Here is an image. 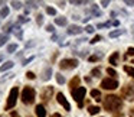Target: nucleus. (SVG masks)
Here are the masks:
<instances>
[{"label":"nucleus","mask_w":134,"mask_h":117,"mask_svg":"<svg viewBox=\"0 0 134 117\" xmlns=\"http://www.w3.org/2000/svg\"><path fill=\"white\" fill-rule=\"evenodd\" d=\"M121 106H123V101L117 95H107L104 100V107L107 111H115V110L121 108Z\"/></svg>","instance_id":"obj_1"},{"label":"nucleus","mask_w":134,"mask_h":117,"mask_svg":"<svg viewBox=\"0 0 134 117\" xmlns=\"http://www.w3.org/2000/svg\"><path fill=\"white\" fill-rule=\"evenodd\" d=\"M35 98H36V93H35V90H33L32 87H25L22 91V101L25 103V104H32L33 101H35Z\"/></svg>","instance_id":"obj_2"},{"label":"nucleus","mask_w":134,"mask_h":117,"mask_svg":"<svg viewBox=\"0 0 134 117\" xmlns=\"http://www.w3.org/2000/svg\"><path fill=\"white\" fill-rule=\"evenodd\" d=\"M17 95H19V88L13 87L10 90V94H9L7 103H6V110H10L16 106V101H17Z\"/></svg>","instance_id":"obj_3"},{"label":"nucleus","mask_w":134,"mask_h":117,"mask_svg":"<svg viewBox=\"0 0 134 117\" xmlns=\"http://www.w3.org/2000/svg\"><path fill=\"white\" fill-rule=\"evenodd\" d=\"M85 94H87V88H84V87H78V88H75V90H72V97H74V100L78 103L79 107H82V100H84V97H85Z\"/></svg>","instance_id":"obj_4"},{"label":"nucleus","mask_w":134,"mask_h":117,"mask_svg":"<svg viewBox=\"0 0 134 117\" xmlns=\"http://www.w3.org/2000/svg\"><path fill=\"white\" fill-rule=\"evenodd\" d=\"M76 66H78V61L74 58H65L59 62V68L61 70H74Z\"/></svg>","instance_id":"obj_5"},{"label":"nucleus","mask_w":134,"mask_h":117,"mask_svg":"<svg viewBox=\"0 0 134 117\" xmlns=\"http://www.w3.org/2000/svg\"><path fill=\"white\" fill-rule=\"evenodd\" d=\"M121 94H123L124 98H127L128 101H133L134 100V84H128L127 87H124L121 90Z\"/></svg>","instance_id":"obj_6"},{"label":"nucleus","mask_w":134,"mask_h":117,"mask_svg":"<svg viewBox=\"0 0 134 117\" xmlns=\"http://www.w3.org/2000/svg\"><path fill=\"white\" fill-rule=\"evenodd\" d=\"M101 87L104 90H115L118 87V81L117 80H111V78H104L101 81Z\"/></svg>","instance_id":"obj_7"},{"label":"nucleus","mask_w":134,"mask_h":117,"mask_svg":"<svg viewBox=\"0 0 134 117\" xmlns=\"http://www.w3.org/2000/svg\"><path fill=\"white\" fill-rule=\"evenodd\" d=\"M56 100H58V103L66 110V111H69V110H71V106H69L68 100L65 98V95L62 94V93H58V94H56Z\"/></svg>","instance_id":"obj_8"},{"label":"nucleus","mask_w":134,"mask_h":117,"mask_svg":"<svg viewBox=\"0 0 134 117\" xmlns=\"http://www.w3.org/2000/svg\"><path fill=\"white\" fill-rule=\"evenodd\" d=\"M66 32H68V35H79V33L82 32V28L78 26V25H71Z\"/></svg>","instance_id":"obj_9"},{"label":"nucleus","mask_w":134,"mask_h":117,"mask_svg":"<svg viewBox=\"0 0 134 117\" xmlns=\"http://www.w3.org/2000/svg\"><path fill=\"white\" fill-rule=\"evenodd\" d=\"M52 77V68L51 66H46L43 71H42V75H40V78H42V81H49Z\"/></svg>","instance_id":"obj_10"},{"label":"nucleus","mask_w":134,"mask_h":117,"mask_svg":"<svg viewBox=\"0 0 134 117\" xmlns=\"http://www.w3.org/2000/svg\"><path fill=\"white\" fill-rule=\"evenodd\" d=\"M52 93H53V88L52 87H45L43 90H42V93H40V95H42V98L43 100H49L51 98Z\"/></svg>","instance_id":"obj_11"},{"label":"nucleus","mask_w":134,"mask_h":117,"mask_svg":"<svg viewBox=\"0 0 134 117\" xmlns=\"http://www.w3.org/2000/svg\"><path fill=\"white\" fill-rule=\"evenodd\" d=\"M35 111H36L38 117H46V110H45V107L42 106V104H38L36 108H35Z\"/></svg>","instance_id":"obj_12"},{"label":"nucleus","mask_w":134,"mask_h":117,"mask_svg":"<svg viewBox=\"0 0 134 117\" xmlns=\"http://www.w3.org/2000/svg\"><path fill=\"white\" fill-rule=\"evenodd\" d=\"M13 61H6V62L3 64V65L0 66V72H6L7 70H10V68H13Z\"/></svg>","instance_id":"obj_13"},{"label":"nucleus","mask_w":134,"mask_h":117,"mask_svg":"<svg viewBox=\"0 0 134 117\" xmlns=\"http://www.w3.org/2000/svg\"><path fill=\"white\" fill-rule=\"evenodd\" d=\"M79 77H74L72 80H71V82H69V87H71V90H75V88H78V85H79Z\"/></svg>","instance_id":"obj_14"},{"label":"nucleus","mask_w":134,"mask_h":117,"mask_svg":"<svg viewBox=\"0 0 134 117\" xmlns=\"http://www.w3.org/2000/svg\"><path fill=\"white\" fill-rule=\"evenodd\" d=\"M118 56H120V54H118V52H114V54H112L111 56H110V64H111V65H117Z\"/></svg>","instance_id":"obj_15"},{"label":"nucleus","mask_w":134,"mask_h":117,"mask_svg":"<svg viewBox=\"0 0 134 117\" xmlns=\"http://www.w3.org/2000/svg\"><path fill=\"white\" fill-rule=\"evenodd\" d=\"M88 113L92 114V116H94V114H98L100 113V107L98 106H90L88 107Z\"/></svg>","instance_id":"obj_16"},{"label":"nucleus","mask_w":134,"mask_h":117,"mask_svg":"<svg viewBox=\"0 0 134 117\" xmlns=\"http://www.w3.org/2000/svg\"><path fill=\"white\" fill-rule=\"evenodd\" d=\"M55 23H56L58 26H65L66 25V18H64V16L56 18V19H55Z\"/></svg>","instance_id":"obj_17"},{"label":"nucleus","mask_w":134,"mask_h":117,"mask_svg":"<svg viewBox=\"0 0 134 117\" xmlns=\"http://www.w3.org/2000/svg\"><path fill=\"white\" fill-rule=\"evenodd\" d=\"M124 33V29H117V30H112L111 33H110V38H117L120 36V35H123Z\"/></svg>","instance_id":"obj_18"},{"label":"nucleus","mask_w":134,"mask_h":117,"mask_svg":"<svg viewBox=\"0 0 134 117\" xmlns=\"http://www.w3.org/2000/svg\"><path fill=\"white\" fill-rule=\"evenodd\" d=\"M9 40V35H6V33H2L0 35V46H3L6 42Z\"/></svg>","instance_id":"obj_19"},{"label":"nucleus","mask_w":134,"mask_h":117,"mask_svg":"<svg viewBox=\"0 0 134 117\" xmlns=\"http://www.w3.org/2000/svg\"><path fill=\"white\" fill-rule=\"evenodd\" d=\"M55 77H56V81H58V84H65V77H64L61 72L55 74Z\"/></svg>","instance_id":"obj_20"},{"label":"nucleus","mask_w":134,"mask_h":117,"mask_svg":"<svg viewBox=\"0 0 134 117\" xmlns=\"http://www.w3.org/2000/svg\"><path fill=\"white\" fill-rule=\"evenodd\" d=\"M9 12H10V10H9V7H7V6H4V7L0 10V18H7Z\"/></svg>","instance_id":"obj_21"},{"label":"nucleus","mask_w":134,"mask_h":117,"mask_svg":"<svg viewBox=\"0 0 134 117\" xmlns=\"http://www.w3.org/2000/svg\"><path fill=\"white\" fill-rule=\"evenodd\" d=\"M16 49H17V44H10V45H7V54H13Z\"/></svg>","instance_id":"obj_22"},{"label":"nucleus","mask_w":134,"mask_h":117,"mask_svg":"<svg viewBox=\"0 0 134 117\" xmlns=\"http://www.w3.org/2000/svg\"><path fill=\"white\" fill-rule=\"evenodd\" d=\"M124 71H126L130 77L134 78V68H133V66H124Z\"/></svg>","instance_id":"obj_23"},{"label":"nucleus","mask_w":134,"mask_h":117,"mask_svg":"<svg viewBox=\"0 0 134 117\" xmlns=\"http://www.w3.org/2000/svg\"><path fill=\"white\" fill-rule=\"evenodd\" d=\"M3 30L6 32V35H7V32H12V30H13V23H10V22H9L7 25H4Z\"/></svg>","instance_id":"obj_24"},{"label":"nucleus","mask_w":134,"mask_h":117,"mask_svg":"<svg viewBox=\"0 0 134 117\" xmlns=\"http://www.w3.org/2000/svg\"><path fill=\"white\" fill-rule=\"evenodd\" d=\"M36 23L38 25H42V23H43V15H42V13H39V15H36Z\"/></svg>","instance_id":"obj_25"},{"label":"nucleus","mask_w":134,"mask_h":117,"mask_svg":"<svg viewBox=\"0 0 134 117\" xmlns=\"http://www.w3.org/2000/svg\"><path fill=\"white\" fill-rule=\"evenodd\" d=\"M91 75H94V77H100V75H101V70H100V68H94V70L91 71Z\"/></svg>","instance_id":"obj_26"},{"label":"nucleus","mask_w":134,"mask_h":117,"mask_svg":"<svg viewBox=\"0 0 134 117\" xmlns=\"http://www.w3.org/2000/svg\"><path fill=\"white\" fill-rule=\"evenodd\" d=\"M100 95H101L100 94V90H91V97H94V98L97 100Z\"/></svg>","instance_id":"obj_27"},{"label":"nucleus","mask_w":134,"mask_h":117,"mask_svg":"<svg viewBox=\"0 0 134 117\" xmlns=\"http://www.w3.org/2000/svg\"><path fill=\"white\" fill-rule=\"evenodd\" d=\"M28 20H29V19H26L25 16H19V18H17V25H20V23H26Z\"/></svg>","instance_id":"obj_28"},{"label":"nucleus","mask_w":134,"mask_h":117,"mask_svg":"<svg viewBox=\"0 0 134 117\" xmlns=\"http://www.w3.org/2000/svg\"><path fill=\"white\" fill-rule=\"evenodd\" d=\"M46 13H48V15L55 16V15H56V10H55L53 7H46Z\"/></svg>","instance_id":"obj_29"},{"label":"nucleus","mask_w":134,"mask_h":117,"mask_svg":"<svg viewBox=\"0 0 134 117\" xmlns=\"http://www.w3.org/2000/svg\"><path fill=\"white\" fill-rule=\"evenodd\" d=\"M101 39H102V38L100 36V35H97V36H94V38H92V39L90 40V42H91V44H97V42H100V40H101Z\"/></svg>","instance_id":"obj_30"},{"label":"nucleus","mask_w":134,"mask_h":117,"mask_svg":"<svg viewBox=\"0 0 134 117\" xmlns=\"http://www.w3.org/2000/svg\"><path fill=\"white\" fill-rule=\"evenodd\" d=\"M107 72H108V75H111V77H117V72H115V70H112L111 66H110L108 70H107Z\"/></svg>","instance_id":"obj_31"},{"label":"nucleus","mask_w":134,"mask_h":117,"mask_svg":"<svg viewBox=\"0 0 134 117\" xmlns=\"http://www.w3.org/2000/svg\"><path fill=\"white\" fill-rule=\"evenodd\" d=\"M12 6L15 9H20L22 7V3H20V2H12Z\"/></svg>","instance_id":"obj_32"},{"label":"nucleus","mask_w":134,"mask_h":117,"mask_svg":"<svg viewBox=\"0 0 134 117\" xmlns=\"http://www.w3.org/2000/svg\"><path fill=\"white\" fill-rule=\"evenodd\" d=\"M85 32H87V33H94V26L88 25L87 28H85Z\"/></svg>","instance_id":"obj_33"},{"label":"nucleus","mask_w":134,"mask_h":117,"mask_svg":"<svg viewBox=\"0 0 134 117\" xmlns=\"http://www.w3.org/2000/svg\"><path fill=\"white\" fill-rule=\"evenodd\" d=\"M15 35L17 36V39H20V40H22V38H23V32H22V29H20V30H16V32H15Z\"/></svg>","instance_id":"obj_34"},{"label":"nucleus","mask_w":134,"mask_h":117,"mask_svg":"<svg viewBox=\"0 0 134 117\" xmlns=\"http://www.w3.org/2000/svg\"><path fill=\"white\" fill-rule=\"evenodd\" d=\"M26 77L29 78V80H35V77H36V75H35L32 71H29V72H26Z\"/></svg>","instance_id":"obj_35"},{"label":"nucleus","mask_w":134,"mask_h":117,"mask_svg":"<svg viewBox=\"0 0 134 117\" xmlns=\"http://www.w3.org/2000/svg\"><path fill=\"white\" fill-rule=\"evenodd\" d=\"M30 61H33V56H30V58H28V59H23V61H22V65H28Z\"/></svg>","instance_id":"obj_36"},{"label":"nucleus","mask_w":134,"mask_h":117,"mask_svg":"<svg viewBox=\"0 0 134 117\" xmlns=\"http://www.w3.org/2000/svg\"><path fill=\"white\" fill-rule=\"evenodd\" d=\"M88 59H90L91 62H95V61H98V55H92V56H90Z\"/></svg>","instance_id":"obj_37"},{"label":"nucleus","mask_w":134,"mask_h":117,"mask_svg":"<svg viewBox=\"0 0 134 117\" xmlns=\"http://www.w3.org/2000/svg\"><path fill=\"white\" fill-rule=\"evenodd\" d=\"M26 4H28V6H32V7H35V9L38 7V6H36L38 3H35V2H26Z\"/></svg>","instance_id":"obj_38"},{"label":"nucleus","mask_w":134,"mask_h":117,"mask_svg":"<svg viewBox=\"0 0 134 117\" xmlns=\"http://www.w3.org/2000/svg\"><path fill=\"white\" fill-rule=\"evenodd\" d=\"M124 3H126L127 6H134V2H133V0H126Z\"/></svg>","instance_id":"obj_39"},{"label":"nucleus","mask_w":134,"mask_h":117,"mask_svg":"<svg viewBox=\"0 0 134 117\" xmlns=\"http://www.w3.org/2000/svg\"><path fill=\"white\" fill-rule=\"evenodd\" d=\"M46 30H48V32H53L55 29H53V26H52V25H48L46 26Z\"/></svg>","instance_id":"obj_40"},{"label":"nucleus","mask_w":134,"mask_h":117,"mask_svg":"<svg viewBox=\"0 0 134 117\" xmlns=\"http://www.w3.org/2000/svg\"><path fill=\"white\" fill-rule=\"evenodd\" d=\"M128 55H134V48H128Z\"/></svg>","instance_id":"obj_41"},{"label":"nucleus","mask_w":134,"mask_h":117,"mask_svg":"<svg viewBox=\"0 0 134 117\" xmlns=\"http://www.w3.org/2000/svg\"><path fill=\"white\" fill-rule=\"evenodd\" d=\"M101 4L104 6V7H107V6L110 4V2H107V0H105V2H101Z\"/></svg>","instance_id":"obj_42"},{"label":"nucleus","mask_w":134,"mask_h":117,"mask_svg":"<svg viewBox=\"0 0 134 117\" xmlns=\"http://www.w3.org/2000/svg\"><path fill=\"white\" fill-rule=\"evenodd\" d=\"M33 45H35V42H28V44H26V48H30V46H33Z\"/></svg>","instance_id":"obj_43"},{"label":"nucleus","mask_w":134,"mask_h":117,"mask_svg":"<svg viewBox=\"0 0 134 117\" xmlns=\"http://www.w3.org/2000/svg\"><path fill=\"white\" fill-rule=\"evenodd\" d=\"M111 23H112V26H118V25H120V22H118V20H112Z\"/></svg>","instance_id":"obj_44"},{"label":"nucleus","mask_w":134,"mask_h":117,"mask_svg":"<svg viewBox=\"0 0 134 117\" xmlns=\"http://www.w3.org/2000/svg\"><path fill=\"white\" fill-rule=\"evenodd\" d=\"M51 117H62V116H61V114H59V113H53V114H52Z\"/></svg>","instance_id":"obj_45"},{"label":"nucleus","mask_w":134,"mask_h":117,"mask_svg":"<svg viewBox=\"0 0 134 117\" xmlns=\"http://www.w3.org/2000/svg\"><path fill=\"white\" fill-rule=\"evenodd\" d=\"M12 117H19V114L16 113V111H13V113H12Z\"/></svg>","instance_id":"obj_46"},{"label":"nucleus","mask_w":134,"mask_h":117,"mask_svg":"<svg viewBox=\"0 0 134 117\" xmlns=\"http://www.w3.org/2000/svg\"><path fill=\"white\" fill-rule=\"evenodd\" d=\"M130 113H131V116L134 117V107H133V108H131V111H130Z\"/></svg>","instance_id":"obj_47"},{"label":"nucleus","mask_w":134,"mask_h":117,"mask_svg":"<svg viewBox=\"0 0 134 117\" xmlns=\"http://www.w3.org/2000/svg\"><path fill=\"white\" fill-rule=\"evenodd\" d=\"M2 61H3V56H2V55H0V62H2Z\"/></svg>","instance_id":"obj_48"},{"label":"nucleus","mask_w":134,"mask_h":117,"mask_svg":"<svg viewBox=\"0 0 134 117\" xmlns=\"http://www.w3.org/2000/svg\"><path fill=\"white\" fill-rule=\"evenodd\" d=\"M2 4H4V2H0V6H2Z\"/></svg>","instance_id":"obj_49"}]
</instances>
